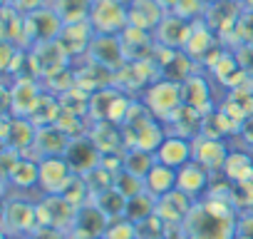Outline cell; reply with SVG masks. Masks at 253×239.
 Instances as JSON below:
<instances>
[{"label":"cell","mask_w":253,"mask_h":239,"mask_svg":"<svg viewBox=\"0 0 253 239\" xmlns=\"http://www.w3.org/2000/svg\"><path fill=\"white\" fill-rule=\"evenodd\" d=\"M92 202H94V204H97L109 219H119V217H124V214H126V204H129V199L122 194V189H119L117 184H112V187L97 192V194L92 197Z\"/></svg>","instance_id":"4316f807"},{"label":"cell","mask_w":253,"mask_h":239,"mask_svg":"<svg viewBox=\"0 0 253 239\" xmlns=\"http://www.w3.org/2000/svg\"><path fill=\"white\" fill-rule=\"evenodd\" d=\"M25 18H28V50L35 48V45L57 40L60 33H62V25H65L52 5H45V8H40V10L25 15Z\"/></svg>","instance_id":"9c48e42d"},{"label":"cell","mask_w":253,"mask_h":239,"mask_svg":"<svg viewBox=\"0 0 253 239\" xmlns=\"http://www.w3.org/2000/svg\"><path fill=\"white\" fill-rule=\"evenodd\" d=\"M152 214H157V199L144 189V192H139L137 197H132L129 199V204H126V219L129 222H134V224H139V222H144V219H149Z\"/></svg>","instance_id":"4dcf8cb0"},{"label":"cell","mask_w":253,"mask_h":239,"mask_svg":"<svg viewBox=\"0 0 253 239\" xmlns=\"http://www.w3.org/2000/svg\"><path fill=\"white\" fill-rule=\"evenodd\" d=\"M144 189L154 197V199H162L167 194H171L176 189V170L174 167H167L162 162H157L149 175L144 177Z\"/></svg>","instance_id":"484cf974"},{"label":"cell","mask_w":253,"mask_h":239,"mask_svg":"<svg viewBox=\"0 0 253 239\" xmlns=\"http://www.w3.org/2000/svg\"><path fill=\"white\" fill-rule=\"evenodd\" d=\"M65 160L70 162L75 175L84 177V175H89L92 170H97L102 165V152L89 140V135H82V137H72L70 147L65 150Z\"/></svg>","instance_id":"7c38bea8"},{"label":"cell","mask_w":253,"mask_h":239,"mask_svg":"<svg viewBox=\"0 0 253 239\" xmlns=\"http://www.w3.org/2000/svg\"><path fill=\"white\" fill-rule=\"evenodd\" d=\"M142 102L149 107V112L167 125L169 120L184 107V85L171 77H159L154 85H149L142 92Z\"/></svg>","instance_id":"7a4b0ae2"},{"label":"cell","mask_w":253,"mask_h":239,"mask_svg":"<svg viewBox=\"0 0 253 239\" xmlns=\"http://www.w3.org/2000/svg\"><path fill=\"white\" fill-rule=\"evenodd\" d=\"M72 179H75V172H72L70 162L65 160V155H55V157H42L40 160L38 189L42 192V197H47V194H62Z\"/></svg>","instance_id":"ba28073f"},{"label":"cell","mask_w":253,"mask_h":239,"mask_svg":"<svg viewBox=\"0 0 253 239\" xmlns=\"http://www.w3.org/2000/svg\"><path fill=\"white\" fill-rule=\"evenodd\" d=\"M218 35L206 25V20H196L194 25H191V33H189V40H186V45H184V53L194 60V62H206L221 45H218Z\"/></svg>","instance_id":"2e32d148"},{"label":"cell","mask_w":253,"mask_h":239,"mask_svg":"<svg viewBox=\"0 0 253 239\" xmlns=\"http://www.w3.org/2000/svg\"><path fill=\"white\" fill-rule=\"evenodd\" d=\"M206 8H209L206 0H179L176 8L171 13L179 15V18H184V20H189V23H196V20H204Z\"/></svg>","instance_id":"1f68e13d"},{"label":"cell","mask_w":253,"mask_h":239,"mask_svg":"<svg viewBox=\"0 0 253 239\" xmlns=\"http://www.w3.org/2000/svg\"><path fill=\"white\" fill-rule=\"evenodd\" d=\"M236 239H253V212L238 217V234Z\"/></svg>","instance_id":"e575fe53"},{"label":"cell","mask_w":253,"mask_h":239,"mask_svg":"<svg viewBox=\"0 0 253 239\" xmlns=\"http://www.w3.org/2000/svg\"><path fill=\"white\" fill-rule=\"evenodd\" d=\"M40 97H42V87L38 77L33 75L15 77L10 85H5V115L33 117Z\"/></svg>","instance_id":"277c9868"},{"label":"cell","mask_w":253,"mask_h":239,"mask_svg":"<svg viewBox=\"0 0 253 239\" xmlns=\"http://www.w3.org/2000/svg\"><path fill=\"white\" fill-rule=\"evenodd\" d=\"M191 25L189 20L174 15V13H167V18L162 20V25L154 30V40L164 48H171V50H184L186 40H189V33H191Z\"/></svg>","instance_id":"44dd1931"},{"label":"cell","mask_w":253,"mask_h":239,"mask_svg":"<svg viewBox=\"0 0 253 239\" xmlns=\"http://www.w3.org/2000/svg\"><path fill=\"white\" fill-rule=\"evenodd\" d=\"M134 100H129L124 90H119L117 85L102 87L89 97V117L92 122H117L122 125L126 112H129Z\"/></svg>","instance_id":"3957f363"},{"label":"cell","mask_w":253,"mask_h":239,"mask_svg":"<svg viewBox=\"0 0 253 239\" xmlns=\"http://www.w3.org/2000/svg\"><path fill=\"white\" fill-rule=\"evenodd\" d=\"M107 227H109V217L94 202H87L84 207H80L72 232L80 234L82 239H99V237H104Z\"/></svg>","instance_id":"7402d4cb"},{"label":"cell","mask_w":253,"mask_h":239,"mask_svg":"<svg viewBox=\"0 0 253 239\" xmlns=\"http://www.w3.org/2000/svg\"><path fill=\"white\" fill-rule=\"evenodd\" d=\"M191 145H194V162H199L209 172H221L223 165H226V160H228V155H231L226 140L199 135V137L191 140Z\"/></svg>","instance_id":"4fadbf2b"},{"label":"cell","mask_w":253,"mask_h":239,"mask_svg":"<svg viewBox=\"0 0 253 239\" xmlns=\"http://www.w3.org/2000/svg\"><path fill=\"white\" fill-rule=\"evenodd\" d=\"M89 140L97 145V150L104 155H119L124 145V132H122V125L117 122H92L89 130H87Z\"/></svg>","instance_id":"603a6c76"},{"label":"cell","mask_w":253,"mask_h":239,"mask_svg":"<svg viewBox=\"0 0 253 239\" xmlns=\"http://www.w3.org/2000/svg\"><path fill=\"white\" fill-rule=\"evenodd\" d=\"M238 3H241V8L246 13H253V0H238Z\"/></svg>","instance_id":"74e56055"},{"label":"cell","mask_w":253,"mask_h":239,"mask_svg":"<svg viewBox=\"0 0 253 239\" xmlns=\"http://www.w3.org/2000/svg\"><path fill=\"white\" fill-rule=\"evenodd\" d=\"M194 204H196V199H191L189 194L174 189L171 194L157 199V214H159L169 227H181V224L186 222V217L191 214Z\"/></svg>","instance_id":"d6986e66"},{"label":"cell","mask_w":253,"mask_h":239,"mask_svg":"<svg viewBox=\"0 0 253 239\" xmlns=\"http://www.w3.org/2000/svg\"><path fill=\"white\" fill-rule=\"evenodd\" d=\"M157 165V155L154 152H147V150H126L124 157H122V170H126L134 177H147L149 170Z\"/></svg>","instance_id":"f1b7e54d"},{"label":"cell","mask_w":253,"mask_h":239,"mask_svg":"<svg viewBox=\"0 0 253 239\" xmlns=\"http://www.w3.org/2000/svg\"><path fill=\"white\" fill-rule=\"evenodd\" d=\"M89 23H92L97 35H122L129 28L126 0H94Z\"/></svg>","instance_id":"5b68a950"},{"label":"cell","mask_w":253,"mask_h":239,"mask_svg":"<svg viewBox=\"0 0 253 239\" xmlns=\"http://www.w3.org/2000/svg\"><path fill=\"white\" fill-rule=\"evenodd\" d=\"M0 38L28 50V18L8 3H3V15H0Z\"/></svg>","instance_id":"cb8c5ba5"},{"label":"cell","mask_w":253,"mask_h":239,"mask_svg":"<svg viewBox=\"0 0 253 239\" xmlns=\"http://www.w3.org/2000/svg\"><path fill=\"white\" fill-rule=\"evenodd\" d=\"M209 187H211V172L206 167H201L199 162H186L184 167L176 170V189L189 194L191 199H204L209 194Z\"/></svg>","instance_id":"9a60e30c"},{"label":"cell","mask_w":253,"mask_h":239,"mask_svg":"<svg viewBox=\"0 0 253 239\" xmlns=\"http://www.w3.org/2000/svg\"><path fill=\"white\" fill-rule=\"evenodd\" d=\"M35 137H38V125L30 117H13V115L3 117V147L25 155L28 150H33Z\"/></svg>","instance_id":"30bf717a"},{"label":"cell","mask_w":253,"mask_h":239,"mask_svg":"<svg viewBox=\"0 0 253 239\" xmlns=\"http://www.w3.org/2000/svg\"><path fill=\"white\" fill-rule=\"evenodd\" d=\"M87 60L112 70L114 75L126 65V58H124V50H122V43H119V35H94L87 55Z\"/></svg>","instance_id":"8fae6325"},{"label":"cell","mask_w":253,"mask_h":239,"mask_svg":"<svg viewBox=\"0 0 253 239\" xmlns=\"http://www.w3.org/2000/svg\"><path fill=\"white\" fill-rule=\"evenodd\" d=\"M5 237L13 239V234L25 237V234H35L40 229V219H38V204L25 202V199H5Z\"/></svg>","instance_id":"52a82bcc"},{"label":"cell","mask_w":253,"mask_h":239,"mask_svg":"<svg viewBox=\"0 0 253 239\" xmlns=\"http://www.w3.org/2000/svg\"><path fill=\"white\" fill-rule=\"evenodd\" d=\"M251 172H253V157L246 155V152H231L228 160H226V165H223V170H221V175H223L231 184L243 182Z\"/></svg>","instance_id":"f546056e"},{"label":"cell","mask_w":253,"mask_h":239,"mask_svg":"<svg viewBox=\"0 0 253 239\" xmlns=\"http://www.w3.org/2000/svg\"><path fill=\"white\" fill-rule=\"evenodd\" d=\"M231 199L206 194L199 199L181 224L186 239H236L238 234V214Z\"/></svg>","instance_id":"6da1fadb"},{"label":"cell","mask_w":253,"mask_h":239,"mask_svg":"<svg viewBox=\"0 0 253 239\" xmlns=\"http://www.w3.org/2000/svg\"><path fill=\"white\" fill-rule=\"evenodd\" d=\"M77 212H80V207H75L62 194H47L38 204L40 227H52V229H62V232H67V229L75 227Z\"/></svg>","instance_id":"8992f818"},{"label":"cell","mask_w":253,"mask_h":239,"mask_svg":"<svg viewBox=\"0 0 253 239\" xmlns=\"http://www.w3.org/2000/svg\"><path fill=\"white\" fill-rule=\"evenodd\" d=\"M206 3H209V5H211V3H221V0H206Z\"/></svg>","instance_id":"f35d334b"},{"label":"cell","mask_w":253,"mask_h":239,"mask_svg":"<svg viewBox=\"0 0 253 239\" xmlns=\"http://www.w3.org/2000/svg\"><path fill=\"white\" fill-rule=\"evenodd\" d=\"M233 38H236V48L238 45H253V13H241L238 23H236V30H233Z\"/></svg>","instance_id":"d6a6232c"},{"label":"cell","mask_w":253,"mask_h":239,"mask_svg":"<svg viewBox=\"0 0 253 239\" xmlns=\"http://www.w3.org/2000/svg\"><path fill=\"white\" fill-rule=\"evenodd\" d=\"M38 179H40V162L38 160H30V157H20L13 170L5 175V182L13 184L15 189L25 192V189H38Z\"/></svg>","instance_id":"d4e9b609"},{"label":"cell","mask_w":253,"mask_h":239,"mask_svg":"<svg viewBox=\"0 0 253 239\" xmlns=\"http://www.w3.org/2000/svg\"><path fill=\"white\" fill-rule=\"evenodd\" d=\"M3 3L13 5V8H15V10H20L23 15H30V13H35V10H40V8L50 5V0H3Z\"/></svg>","instance_id":"836d02e7"},{"label":"cell","mask_w":253,"mask_h":239,"mask_svg":"<svg viewBox=\"0 0 253 239\" xmlns=\"http://www.w3.org/2000/svg\"><path fill=\"white\" fill-rule=\"evenodd\" d=\"M184 105L196 110L199 115H209L216 110V100H213V90H211V82L206 75L201 72H194L191 77H186L184 82Z\"/></svg>","instance_id":"5bb4252c"},{"label":"cell","mask_w":253,"mask_h":239,"mask_svg":"<svg viewBox=\"0 0 253 239\" xmlns=\"http://www.w3.org/2000/svg\"><path fill=\"white\" fill-rule=\"evenodd\" d=\"M238 135H241V137H243V140H246V142H248L251 147H253V117H248V120H246V122L241 125V130H238Z\"/></svg>","instance_id":"d590c367"},{"label":"cell","mask_w":253,"mask_h":239,"mask_svg":"<svg viewBox=\"0 0 253 239\" xmlns=\"http://www.w3.org/2000/svg\"><path fill=\"white\" fill-rule=\"evenodd\" d=\"M126 10H129V25L147 30V33H154L162 25V20L167 18V10L157 0H129Z\"/></svg>","instance_id":"ffe728a7"},{"label":"cell","mask_w":253,"mask_h":239,"mask_svg":"<svg viewBox=\"0 0 253 239\" xmlns=\"http://www.w3.org/2000/svg\"><path fill=\"white\" fill-rule=\"evenodd\" d=\"M157 155V162L167 165V167H184L186 162L194 160V145L189 137H181V135H167L164 142L159 145V150L154 152Z\"/></svg>","instance_id":"ac0fdd59"},{"label":"cell","mask_w":253,"mask_h":239,"mask_svg":"<svg viewBox=\"0 0 253 239\" xmlns=\"http://www.w3.org/2000/svg\"><path fill=\"white\" fill-rule=\"evenodd\" d=\"M157 3H159V5H162L167 13H171V10L176 8V3H179V0H157Z\"/></svg>","instance_id":"8d00e7d4"},{"label":"cell","mask_w":253,"mask_h":239,"mask_svg":"<svg viewBox=\"0 0 253 239\" xmlns=\"http://www.w3.org/2000/svg\"><path fill=\"white\" fill-rule=\"evenodd\" d=\"M94 0H50L55 13L62 18V23H82L89 20Z\"/></svg>","instance_id":"83f0119b"},{"label":"cell","mask_w":253,"mask_h":239,"mask_svg":"<svg viewBox=\"0 0 253 239\" xmlns=\"http://www.w3.org/2000/svg\"><path fill=\"white\" fill-rule=\"evenodd\" d=\"M94 28L89 20H82V23H65L62 25V33L57 38V43L62 45V50L75 58V55H87L92 40H94Z\"/></svg>","instance_id":"e0dca14e"}]
</instances>
